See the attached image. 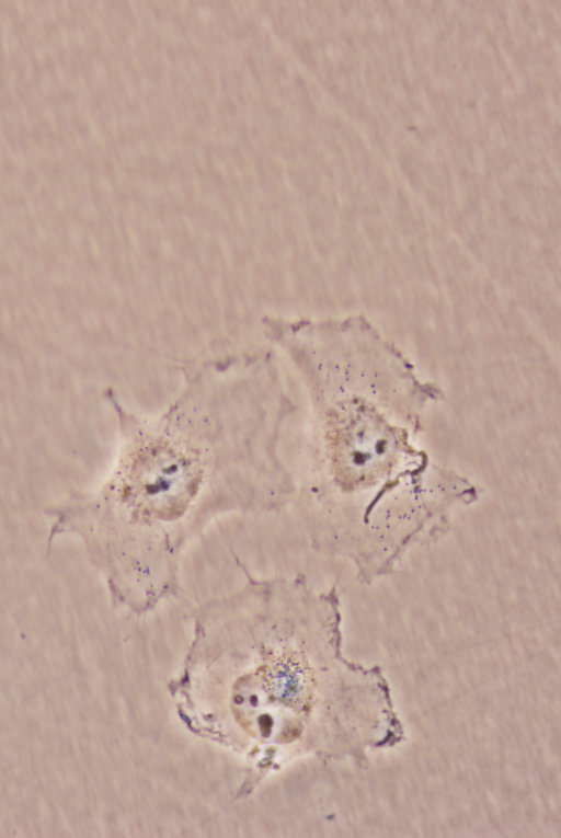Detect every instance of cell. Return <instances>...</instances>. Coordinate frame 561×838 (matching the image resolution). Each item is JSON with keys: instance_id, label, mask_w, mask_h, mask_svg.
I'll return each instance as SVG.
<instances>
[{"instance_id": "1", "label": "cell", "mask_w": 561, "mask_h": 838, "mask_svg": "<svg viewBox=\"0 0 561 838\" xmlns=\"http://www.w3.org/2000/svg\"><path fill=\"white\" fill-rule=\"evenodd\" d=\"M271 351L205 361L160 414L116 404L117 464L90 506L114 601L145 615L180 589L186 549L215 520L289 506L283 437L298 405Z\"/></svg>"}, {"instance_id": "2", "label": "cell", "mask_w": 561, "mask_h": 838, "mask_svg": "<svg viewBox=\"0 0 561 838\" xmlns=\"http://www.w3.org/2000/svg\"><path fill=\"white\" fill-rule=\"evenodd\" d=\"M297 370L308 414L298 455L286 459L289 506L314 552L348 561L369 584L448 535L454 512L481 490L419 446L425 412L444 391L392 342L334 340Z\"/></svg>"}, {"instance_id": "3", "label": "cell", "mask_w": 561, "mask_h": 838, "mask_svg": "<svg viewBox=\"0 0 561 838\" xmlns=\"http://www.w3.org/2000/svg\"><path fill=\"white\" fill-rule=\"evenodd\" d=\"M202 605L182 674L169 684L180 719L197 736L242 756V797L305 751L314 703L311 657L339 640L335 588L302 574L256 578Z\"/></svg>"}]
</instances>
